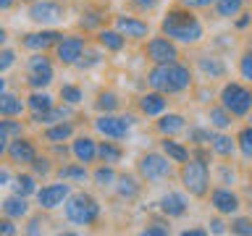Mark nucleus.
Segmentation results:
<instances>
[{
	"instance_id": "obj_1",
	"label": "nucleus",
	"mask_w": 252,
	"mask_h": 236,
	"mask_svg": "<svg viewBox=\"0 0 252 236\" xmlns=\"http://www.w3.org/2000/svg\"><path fill=\"white\" fill-rule=\"evenodd\" d=\"M160 34L171 37L173 42H179L181 47H197L202 45L205 39V24L202 19L197 16L194 8H187V5H171L168 11L160 16V24H158Z\"/></svg>"
},
{
	"instance_id": "obj_2",
	"label": "nucleus",
	"mask_w": 252,
	"mask_h": 236,
	"mask_svg": "<svg viewBox=\"0 0 252 236\" xmlns=\"http://www.w3.org/2000/svg\"><path fill=\"white\" fill-rule=\"evenodd\" d=\"M145 84L150 89L165 92L168 97H179V94L194 89V68L181 60L163 63V66H155L153 63L145 74Z\"/></svg>"
},
{
	"instance_id": "obj_3",
	"label": "nucleus",
	"mask_w": 252,
	"mask_h": 236,
	"mask_svg": "<svg viewBox=\"0 0 252 236\" xmlns=\"http://www.w3.org/2000/svg\"><path fill=\"white\" fill-rule=\"evenodd\" d=\"M63 218L71 226H82V228H92L100 223L102 218V205L94 194L84 192V189H74L71 197L63 205Z\"/></svg>"
},
{
	"instance_id": "obj_4",
	"label": "nucleus",
	"mask_w": 252,
	"mask_h": 236,
	"mask_svg": "<svg viewBox=\"0 0 252 236\" xmlns=\"http://www.w3.org/2000/svg\"><path fill=\"white\" fill-rule=\"evenodd\" d=\"M179 184L189 197H194V200H208L210 189H213V184H216V181H213L210 163L189 157L187 163L179 165Z\"/></svg>"
},
{
	"instance_id": "obj_5",
	"label": "nucleus",
	"mask_w": 252,
	"mask_h": 236,
	"mask_svg": "<svg viewBox=\"0 0 252 236\" xmlns=\"http://www.w3.org/2000/svg\"><path fill=\"white\" fill-rule=\"evenodd\" d=\"M173 165H176V163H173L160 147H158V149H147V152H142L137 157V173L142 176V181H145L147 186L165 184V181H171L173 176H179V171L173 168Z\"/></svg>"
},
{
	"instance_id": "obj_6",
	"label": "nucleus",
	"mask_w": 252,
	"mask_h": 236,
	"mask_svg": "<svg viewBox=\"0 0 252 236\" xmlns=\"http://www.w3.org/2000/svg\"><path fill=\"white\" fill-rule=\"evenodd\" d=\"M24 87L27 89H50L55 82V58L47 53H29L24 60Z\"/></svg>"
},
{
	"instance_id": "obj_7",
	"label": "nucleus",
	"mask_w": 252,
	"mask_h": 236,
	"mask_svg": "<svg viewBox=\"0 0 252 236\" xmlns=\"http://www.w3.org/2000/svg\"><path fill=\"white\" fill-rule=\"evenodd\" d=\"M234 118H247L252 110V87L247 82H223L216 97Z\"/></svg>"
},
{
	"instance_id": "obj_8",
	"label": "nucleus",
	"mask_w": 252,
	"mask_h": 236,
	"mask_svg": "<svg viewBox=\"0 0 252 236\" xmlns=\"http://www.w3.org/2000/svg\"><path fill=\"white\" fill-rule=\"evenodd\" d=\"M137 126V118L129 116V113H97L92 118V129L105 139H129L131 137V129Z\"/></svg>"
},
{
	"instance_id": "obj_9",
	"label": "nucleus",
	"mask_w": 252,
	"mask_h": 236,
	"mask_svg": "<svg viewBox=\"0 0 252 236\" xmlns=\"http://www.w3.org/2000/svg\"><path fill=\"white\" fill-rule=\"evenodd\" d=\"M68 16L66 3L61 0H34L27 5V19L34 27H61Z\"/></svg>"
},
{
	"instance_id": "obj_10",
	"label": "nucleus",
	"mask_w": 252,
	"mask_h": 236,
	"mask_svg": "<svg viewBox=\"0 0 252 236\" xmlns=\"http://www.w3.org/2000/svg\"><path fill=\"white\" fill-rule=\"evenodd\" d=\"M87 47H90L87 34H82V31H71V34H63L61 42L53 47V58L63 68H76V63L82 60Z\"/></svg>"
},
{
	"instance_id": "obj_11",
	"label": "nucleus",
	"mask_w": 252,
	"mask_h": 236,
	"mask_svg": "<svg viewBox=\"0 0 252 236\" xmlns=\"http://www.w3.org/2000/svg\"><path fill=\"white\" fill-rule=\"evenodd\" d=\"M142 55L155 63V66H163V63H173V60H181V45L173 42L171 37L165 34H155L142 42Z\"/></svg>"
},
{
	"instance_id": "obj_12",
	"label": "nucleus",
	"mask_w": 252,
	"mask_h": 236,
	"mask_svg": "<svg viewBox=\"0 0 252 236\" xmlns=\"http://www.w3.org/2000/svg\"><path fill=\"white\" fill-rule=\"evenodd\" d=\"M63 31L58 27H37L34 31L19 34V47L27 53H53V47L61 42Z\"/></svg>"
},
{
	"instance_id": "obj_13",
	"label": "nucleus",
	"mask_w": 252,
	"mask_h": 236,
	"mask_svg": "<svg viewBox=\"0 0 252 236\" xmlns=\"http://www.w3.org/2000/svg\"><path fill=\"white\" fill-rule=\"evenodd\" d=\"M71 192H74V184L55 178V181H50V184H42V186L37 189L34 205H37L39 210H47V212L61 210L63 205H66V200L71 197Z\"/></svg>"
},
{
	"instance_id": "obj_14",
	"label": "nucleus",
	"mask_w": 252,
	"mask_h": 236,
	"mask_svg": "<svg viewBox=\"0 0 252 236\" xmlns=\"http://www.w3.org/2000/svg\"><path fill=\"white\" fill-rule=\"evenodd\" d=\"M0 155H3L5 163H11L13 168H29V165L34 163V157L39 155V147H37V139L21 134V137H16Z\"/></svg>"
},
{
	"instance_id": "obj_15",
	"label": "nucleus",
	"mask_w": 252,
	"mask_h": 236,
	"mask_svg": "<svg viewBox=\"0 0 252 236\" xmlns=\"http://www.w3.org/2000/svg\"><path fill=\"white\" fill-rule=\"evenodd\" d=\"M208 205L213 207V212L226 215V218H231V215H236V212H242V207H244L239 192H236L234 186H223V184H216V186L210 189Z\"/></svg>"
},
{
	"instance_id": "obj_16",
	"label": "nucleus",
	"mask_w": 252,
	"mask_h": 236,
	"mask_svg": "<svg viewBox=\"0 0 252 236\" xmlns=\"http://www.w3.org/2000/svg\"><path fill=\"white\" fill-rule=\"evenodd\" d=\"M113 27L121 31L129 42H145V39H150V31H153L147 19L134 16V13H116L113 16Z\"/></svg>"
},
{
	"instance_id": "obj_17",
	"label": "nucleus",
	"mask_w": 252,
	"mask_h": 236,
	"mask_svg": "<svg viewBox=\"0 0 252 236\" xmlns=\"http://www.w3.org/2000/svg\"><path fill=\"white\" fill-rule=\"evenodd\" d=\"M155 210L160 212L163 218H168V220H179V218H184L187 212H189V194L184 192V189H168V192H163L160 194V200L155 202Z\"/></svg>"
},
{
	"instance_id": "obj_18",
	"label": "nucleus",
	"mask_w": 252,
	"mask_h": 236,
	"mask_svg": "<svg viewBox=\"0 0 252 236\" xmlns=\"http://www.w3.org/2000/svg\"><path fill=\"white\" fill-rule=\"evenodd\" d=\"M168 94L165 92H158V89H150L147 87V92H142L137 94V100H134V108H137V113L142 118H158V116H163L165 110H168Z\"/></svg>"
},
{
	"instance_id": "obj_19",
	"label": "nucleus",
	"mask_w": 252,
	"mask_h": 236,
	"mask_svg": "<svg viewBox=\"0 0 252 236\" xmlns=\"http://www.w3.org/2000/svg\"><path fill=\"white\" fill-rule=\"evenodd\" d=\"M194 68L205 82H218V79L228 76V63L218 53H200L194 58Z\"/></svg>"
},
{
	"instance_id": "obj_20",
	"label": "nucleus",
	"mask_w": 252,
	"mask_h": 236,
	"mask_svg": "<svg viewBox=\"0 0 252 236\" xmlns=\"http://www.w3.org/2000/svg\"><path fill=\"white\" fill-rule=\"evenodd\" d=\"M142 189H145V181H142L139 173H129V171H118V181L113 186V192L118 200L124 202H137L142 197Z\"/></svg>"
},
{
	"instance_id": "obj_21",
	"label": "nucleus",
	"mask_w": 252,
	"mask_h": 236,
	"mask_svg": "<svg viewBox=\"0 0 252 236\" xmlns=\"http://www.w3.org/2000/svg\"><path fill=\"white\" fill-rule=\"evenodd\" d=\"M97 145L100 142L92 137V134H79L71 139V157L84 165H94L97 163Z\"/></svg>"
},
{
	"instance_id": "obj_22",
	"label": "nucleus",
	"mask_w": 252,
	"mask_h": 236,
	"mask_svg": "<svg viewBox=\"0 0 252 236\" xmlns=\"http://www.w3.org/2000/svg\"><path fill=\"white\" fill-rule=\"evenodd\" d=\"M187 116L176 113V110H165L163 116H158L153 121V129L158 131V137H179V134H187Z\"/></svg>"
},
{
	"instance_id": "obj_23",
	"label": "nucleus",
	"mask_w": 252,
	"mask_h": 236,
	"mask_svg": "<svg viewBox=\"0 0 252 236\" xmlns=\"http://www.w3.org/2000/svg\"><path fill=\"white\" fill-rule=\"evenodd\" d=\"M0 212L8 218H13V220H27L32 215V202H29V197H21V194L11 192L0 200Z\"/></svg>"
},
{
	"instance_id": "obj_24",
	"label": "nucleus",
	"mask_w": 252,
	"mask_h": 236,
	"mask_svg": "<svg viewBox=\"0 0 252 236\" xmlns=\"http://www.w3.org/2000/svg\"><path fill=\"white\" fill-rule=\"evenodd\" d=\"M74 105H66V102H55L50 110L45 113H29V126H50V123H58V121H66V118H74Z\"/></svg>"
},
{
	"instance_id": "obj_25",
	"label": "nucleus",
	"mask_w": 252,
	"mask_h": 236,
	"mask_svg": "<svg viewBox=\"0 0 252 236\" xmlns=\"http://www.w3.org/2000/svg\"><path fill=\"white\" fill-rule=\"evenodd\" d=\"M74 137H76V121H74V118H66V121L42 126L45 145H61V142H71Z\"/></svg>"
},
{
	"instance_id": "obj_26",
	"label": "nucleus",
	"mask_w": 252,
	"mask_h": 236,
	"mask_svg": "<svg viewBox=\"0 0 252 236\" xmlns=\"http://www.w3.org/2000/svg\"><path fill=\"white\" fill-rule=\"evenodd\" d=\"M55 178H61V181H68V184H84V181H92V171H90V165H84V163H58L55 165Z\"/></svg>"
},
{
	"instance_id": "obj_27",
	"label": "nucleus",
	"mask_w": 252,
	"mask_h": 236,
	"mask_svg": "<svg viewBox=\"0 0 252 236\" xmlns=\"http://www.w3.org/2000/svg\"><path fill=\"white\" fill-rule=\"evenodd\" d=\"M94 42H97L105 53H113V55H118V53H124L126 50V45H129V39H126L121 31H118L116 27H102L97 34H94Z\"/></svg>"
},
{
	"instance_id": "obj_28",
	"label": "nucleus",
	"mask_w": 252,
	"mask_h": 236,
	"mask_svg": "<svg viewBox=\"0 0 252 236\" xmlns=\"http://www.w3.org/2000/svg\"><path fill=\"white\" fill-rule=\"evenodd\" d=\"M27 123L29 121H21L19 116H0V152H3L16 137L27 134Z\"/></svg>"
},
{
	"instance_id": "obj_29",
	"label": "nucleus",
	"mask_w": 252,
	"mask_h": 236,
	"mask_svg": "<svg viewBox=\"0 0 252 236\" xmlns=\"http://www.w3.org/2000/svg\"><path fill=\"white\" fill-rule=\"evenodd\" d=\"M210 149L218 160H234L239 147H236V137H231L228 131H216L210 139Z\"/></svg>"
},
{
	"instance_id": "obj_30",
	"label": "nucleus",
	"mask_w": 252,
	"mask_h": 236,
	"mask_svg": "<svg viewBox=\"0 0 252 236\" xmlns=\"http://www.w3.org/2000/svg\"><path fill=\"white\" fill-rule=\"evenodd\" d=\"M158 147H160L163 152L168 155L176 165L187 163L189 157H192V145H187V142H179V137H160V139H158Z\"/></svg>"
},
{
	"instance_id": "obj_31",
	"label": "nucleus",
	"mask_w": 252,
	"mask_h": 236,
	"mask_svg": "<svg viewBox=\"0 0 252 236\" xmlns=\"http://www.w3.org/2000/svg\"><path fill=\"white\" fill-rule=\"evenodd\" d=\"M126 157V149L118 139H105L102 137V142L97 145V163H108V165H118L124 163Z\"/></svg>"
},
{
	"instance_id": "obj_32",
	"label": "nucleus",
	"mask_w": 252,
	"mask_h": 236,
	"mask_svg": "<svg viewBox=\"0 0 252 236\" xmlns=\"http://www.w3.org/2000/svg\"><path fill=\"white\" fill-rule=\"evenodd\" d=\"M118 181V171L116 165H108V163H94L92 165V184L102 189V192H113Z\"/></svg>"
},
{
	"instance_id": "obj_33",
	"label": "nucleus",
	"mask_w": 252,
	"mask_h": 236,
	"mask_svg": "<svg viewBox=\"0 0 252 236\" xmlns=\"http://www.w3.org/2000/svg\"><path fill=\"white\" fill-rule=\"evenodd\" d=\"M205 121H208L216 131H228L234 126V116L216 100V102H210V105H208V110H205Z\"/></svg>"
},
{
	"instance_id": "obj_34",
	"label": "nucleus",
	"mask_w": 252,
	"mask_h": 236,
	"mask_svg": "<svg viewBox=\"0 0 252 236\" xmlns=\"http://www.w3.org/2000/svg\"><path fill=\"white\" fill-rule=\"evenodd\" d=\"M24 113H29L27 97H21L19 92H11V89L0 92V116H19L21 118Z\"/></svg>"
},
{
	"instance_id": "obj_35",
	"label": "nucleus",
	"mask_w": 252,
	"mask_h": 236,
	"mask_svg": "<svg viewBox=\"0 0 252 236\" xmlns=\"http://www.w3.org/2000/svg\"><path fill=\"white\" fill-rule=\"evenodd\" d=\"M121 105H124L121 94H118L116 89H110V87L100 89L97 94H94V100H92V108L97 110V113H118Z\"/></svg>"
},
{
	"instance_id": "obj_36",
	"label": "nucleus",
	"mask_w": 252,
	"mask_h": 236,
	"mask_svg": "<svg viewBox=\"0 0 252 236\" xmlns=\"http://www.w3.org/2000/svg\"><path fill=\"white\" fill-rule=\"evenodd\" d=\"M37 181H39V178H37L29 168H27V171L19 168V173H16L13 181H11V192L21 194V197H34V194H37V189H39Z\"/></svg>"
},
{
	"instance_id": "obj_37",
	"label": "nucleus",
	"mask_w": 252,
	"mask_h": 236,
	"mask_svg": "<svg viewBox=\"0 0 252 236\" xmlns=\"http://www.w3.org/2000/svg\"><path fill=\"white\" fill-rule=\"evenodd\" d=\"M102 24H105V11H102V8H87V11H82V16H79L76 27L82 29L84 34H97L102 29Z\"/></svg>"
},
{
	"instance_id": "obj_38",
	"label": "nucleus",
	"mask_w": 252,
	"mask_h": 236,
	"mask_svg": "<svg viewBox=\"0 0 252 236\" xmlns=\"http://www.w3.org/2000/svg\"><path fill=\"white\" fill-rule=\"evenodd\" d=\"M244 8H247V0H216V5H213L210 11L220 21H234Z\"/></svg>"
},
{
	"instance_id": "obj_39",
	"label": "nucleus",
	"mask_w": 252,
	"mask_h": 236,
	"mask_svg": "<svg viewBox=\"0 0 252 236\" xmlns=\"http://www.w3.org/2000/svg\"><path fill=\"white\" fill-rule=\"evenodd\" d=\"M55 102H58V100H55L47 89H29V94H27L29 113H45V110H50Z\"/></svg>"
},
{
	"instance_id": "obj_40",
	"label": "nucleus",
	"mask_w": 252,
	"mask_h": 236,
	"mask_svg": "<svg viewBox=\"0 0 252 236\" xmlns=\"http://www.w3.org/2000/svg\"><path fill=\"white\" fill-rule=\"evenodd\" d=\"M213 134H216V129L205 121V123H189L187 126V142L189 145H210V139H213Z\"/></svg>"
},
{
	"instance_id": "obj_41",
	"label": "nucleus",
	"mask_w": 252,
	"mask_h": 236,
	"mask_svg": "<svg viewBox=\"0 0 252 236\" xmlns=\"http://www.w3.org/2000/svg\"><path fill=\"white\" fill-rule=\"evenodd\" d=\"M58 100L66 102V105L79 108V105L84 102V89H82V87H79L76 82H63L61 89H58Z\"/></svg>"
},
{
	"instance_id": "obj_42",
	"label": "nucleus",
	"mask_w": 252,
	"mask_h": 236,
	"mask_svg": "<svg viewBox=\"0 0 252 236\" xmlns=\"http://www.w3.org/2000/svg\"><path fill=\"white\" fill-rule=\"evenodd\" d=\"M55 165H58V160H55L53 155H42V152H39L34 157V163L29 165V171L34 173L37 178H50V176H55Z\"/></svg>"
},
{
	"instance_id": "obj_43",
	"label": "nucleus",
	"mask_w": 252,
	"mask_h": 236,
	"mask_svg": "<svg viewBox=\"0 0 252 236\" xmlns=\"http://www.w3.org/2000/svg\"><path fill=\"white\" fill-rule=\"evenodd\" d=\"M105 63V50L97 45V47H87L84 50V55H82V60L76 63V68L79 71H92V68H97V66H102Z\"/></svg>"
},
{
	"instance_id": "obj_44",
	"label": "nucleus",
	"mask_w": 252,
	"mask_h": 236,
	"mask_svg": "<svg viewBox=\"0 0 252 236\" xmlns=\"http://www.w3.org/2000/svg\"><path fill=\"white\" fill-rule=\"evenodd\" d=\"M234 137H236V147H239L242 160H250L252 163V123H244L242 129L234 134Z\"/></svg>"
},
{
	"instance_id": "obj_45",
	"label": "nucleus",
	"mask_w": 252,
	"mask_h": 236,
	"mask_svg": "<svg viewBox=\"0 0 252 236\" xmlns=\"http://www.w3.org/2000/svg\"><path fill=\"white\" fill-rule=\"evenodd\" d=\"M45 226H47V210H39V212H32V215L24 220L21 231L27 236H39V234H45Z\"/></svg>"
},
{
	"instance_id": "obj_46",
	"label": "nucleus",
	"mask_w": 252,
	"mask_h": 236,
	"mask_svg": "<svg viewBox=\"0 0 252 236\" xmlns=\"http://www.w3.org/2000/svg\"><path fill=\"white\" fill-rule=\"evenodd\" d=\"M228 234L234 236H252V215H231L228 218Z\"/></svg>"
},
{
	"instance_id": "obj_47",
	"label": "nucleus",
	"mask_w": 252,
	"mask_h": 236,
	"mask_svg": "<svg viewBox=\"0 0 252 236\" xmlns=\"http://www.w3.org/2000/svg\"><path fill=\"white\" fill-rule=\"evenodd\" d=\"M213 176H216V184H223V186H234L236 184V168L228 160L218 163L213 168Z\"/></svg>"
},
{
	"instance_id": "obj_48",
	"label": "nucleus",
	"mask_w": 252,
	"mask_h": 236,
	"mask_svg": "<svg viewBox=\"0 0 252 236\" xmlns=\"http://www.w3.org/2000/svg\"><path fill=\"white\" fill-rule=\"evenodd\" d=\"M236 71H239V76L252 87V45L244 47L239 53V60H236Z\"/></svg>"
},
{
	"instance_id": "obj_49",
	"label": "nucleus",
	"mask_w": 252,
	"mask_h": 236,
	"mask_svg": "<svg viewBox=\"0 0 252 236\" xmlns=\"http://www.w3.org/2000/svg\"><path fill=\"white\" fill-rule=\"evenodd\" d=\"M139 234L142 236H168L171 234L168 218H165V220H150V223H145V228H142Z\"/></svg>"
},
{
	"instance_id": "obj_50",
	"label": "nucleus",
	"mask_w": 252,
	"mask_h": 236,
	"mask_svg": "<svg viewBox=\"0 0 252 236\" xmlns=\"http://www.w3.org/2000/svg\"><path fill=\"white\" fill-rule=\"evenodd\" d=\"M16 60H19V55H16V50L11 45L0 47V74H8V71L16 66Z\"/></svg>"
},
{
	"instance_id": "obj_51",
	"label": "nucleus",
	"mask_w": 252,
	"mask_h": 236,
	"mask_svg": "<svg viewBox=\"0 0 252 236\" xmlns=\"http://www.w3.org/2000/svg\"><path fill=\"white\" fill-rule=\"evenodd\" d=\"M223 218H226V215H218V212H216V215L208 220V228H210L213 236H226V234H228V223H226Z\"/></svg>"
},
{
	"instance_id": "obj_52",
	"label": "nucleus",
	"mask_w": 252,
	"mask_h": 236,
	"mask_svg": "<svg viewBox=\"0 0 252 236\" xmlns=\"http://www.w3.org/2000/svg\"><path fill=\"white\" fill-rule=\"evenodd\" d=\"M16 223H19V220L3 215V218H0V234H3V236H16V234H21V228L16 226Z\"/></svg>"
},
{
	"instance_id": "obj_53",
	"label": "nucleus",
	"mask_w": 252,
	"mask_h": 236,
	"mask_svg": "<svg viewBox=\"0 0 252 236\" xmlns=\"http://www.w3.org/2000/svg\"><path fill=\"white\" fill-rule=\"evenodd\" d=\"M129 5L139 13H153L155 8L160 5V0H129Z\"/></svg>"
},
{
	"instance_id": "obj_54",
	"label": "nucleus",
	"mask_w": 252,
	"mask_h": 236,
	"mask_svg": "<svg viewBox=\"0 0 252 236\" xmlns=\"http://www.w3.org/2000/svg\"><path fill=\"white\" fill-rule=\"evenodd\" d=\"M250 27H252V11H247V8H244V11L234 19V29H236V31H244V29H250Z\"/></svg>"
},
{
	"instance_id": "obj_55",
	"label": "nucleus",
	"mask_w": 252,
	"mask_h": 236,
	"mask_svg": "<svg viewBox=\"0 0 252 236\" xmlns=\"http://www.w3.org/2000/svg\"><path fill=\"white\" fill-rule=\"evenodd\" d=\"M176 3L187 5V8H194V11H205V8L216 5V0H176Z\"/></svg>"
},
{
	"instance_id": "obj_56",
	"label": "nucleus",
	"mask_w": 252,
	"mask_h": 236,
	"mask_svg": "<svg viewBox=\"0 0 252 236\" xmlns=\"http://www.w3.org/2000/svg\"><path fill=\"white\" fill-rule=\"evenodd\" d=\"M11 181H13L11 163H3V165H0V186H11Z\"/></svg>"
},
{
	"instance_id": "obj_57",
	"label": "nucleus",
	"mask_w": 252,
	"mask_h": 236,
	"mask_svg": "<svg viewBox=\"0 0 252 236\" xmlns=\"http://www.w3.org/2000/svg\"><path fill=\"white\" fill-rule=\"evenodd\" d=\"M181 236H210V228L208 226H189L181 231Z\"/></svg>"
},
{
	"instance_id": "obj_58",
	"label": "nucleus",
	"mask_w": 252,
	"mask_h": 236,
	"mask_svg": "<svg viewBox=\"0 0 252 236\" xmlns=\"http://www.w3.org/2000/svg\"><path fill=\"white\" fill-rule=\"evenodd\" d=\"M16 3H19V0H0V11L8 13V11H11V8H13Z\"/></svg>"
},
{
	"instance_id": "obj_59",
	"label": "nucleus",
	"mask_w": 252,
	"mask_h": 236,
	"mask_svg": "<svg viewBox=\"0 0 252 236\" xmlns=\"http://www.w3.org/2000/svg\"><path fill=\"white\" fill-rule=\"evenodd\" d=\"M0 45H8V31L0 29Z\"/></svg>"
},
{
	"instance_id": "obj_60",
	"label": "nucleus",
	"mask_w": 252,
	"mask_h": 236,
	"mask_svg": "<svg viewBox=\"0 0 252 236\" xmlns=\"http://www.w3.org/2000/svg\"><path fill=\"white\" fill-rule=\"evenodd\" d=\"M244 121H247V123H252V110H250V113H247V118H244Z\"/></svg>"
},
{
	"instance_id": "obj_61",
	"label": "nucleus",
	"mask_w": 252,
	"mask_h": 236,
	"mask_svg": "<svg viewBox=\"0 0 252 236\" xmlns=\"http://www.w3.org/2000/svg\"><path fill=\"white\" fill-rule=\"evenodd\" d=\"M19 3H27L29 5V3H34V0H19Z\"/></svg>"
}]
</instances>
